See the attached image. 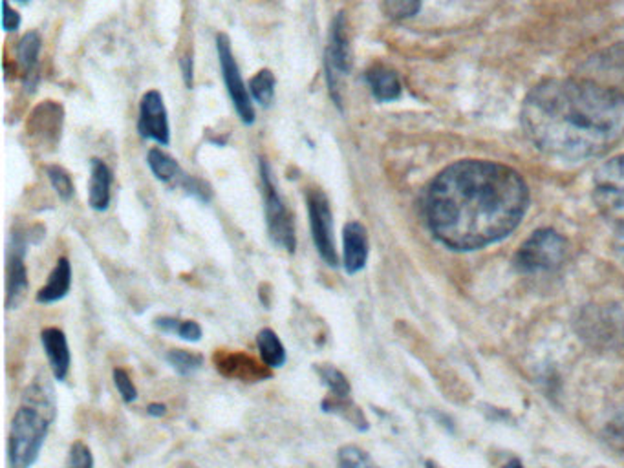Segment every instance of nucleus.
Segmentation results:
<instances>
[{
  "label": "nucleus",
  "instance_id": "20",
  "mask_svg": "<svg viewBox=\"0 0 624 468\" xmlns=\"http://www.w3.org/2000/svg\"><path fill=\"white\" fill-rule=\"evenodd\" d=\"M147 163L152 171V174L160 181H173L176 178H182V171L176 160H173L169 154H165L160 148H150L147 154Z\"/></svg>",
  "mask_w": 624,
  "mask_h": 468
},
{
  "label": "nucleus",
  "instance_id": "12",
  "mask_svg": "<svg viewBox=\"0 0 624 468\" xmlns=\"http://www.w3.org/2000/svg\"><path fill=\"white\" fill-rule=\"evenodd\" d=\"M138 128L143 137H148L158 145L167 146L171 143L169 114L165 109L164 97L158 90H150L141 97Z\"/></svg>",
  "mask_w": 624,
  "mask_h": 468
},
{
  "label": "nucleus",
  "instance_id": "15",
  "mask_svg": "<svg viewBox=\"0 0 624 468\" xmlns=\"http://www.w3.org/2000/svg\"><path fill=\"white\" fill-rule=\"evenodd\" d=\"M13 240H15V245L10 252V262H8V295H6L8 309H15L21 304L28 287V275L24 266L26 242L21 238V234H15Z\"/></svg>",
  "mask_w": 624,
  "mask_h": 468
},
{
  "label": "nucleus",
  "instance_id": "10",
  "mask_svg": "<svg viewBox=\"0 0 624 468\" xmlns=\"http://www.w3.org/2000/svg\"><path fill=\"white\" fill-rule=\"evenodd\" d=\"M217 51H218L222 77H224L227 93L233 101V107H235L238 118L242 119L244 125H253L254 123V109H253V102H251V95H249V90L245 88L240 68H238L236 59L233 56L231 40L226 33L217 35Z\"/></svg>",
  "mask_w": 624,
  "mask_h": 468
},
{
  "label": "nucleus",
  "instance_id": "14",
  "mask_svg": "<svg viewBox=\"0 0 624 468\" xmlns=\"http://www.w3.org/2000/svg\"><path fill=\"white\" fill-rule=\"evenodd\" d=\"M40 342L48 357L51 374H54L56 381L63 383L68 377L70 364H72L70 348H68L65 331H61L59 328H46L40 331Z\"/></svg>",
  "mask_w": 624,
  "mask_h": 468
},
{
  "label": "nucleus",
  "instance_id": "26",
  "mask_svg": "<svg viewBox=\"0 0 624 468\" xmlns=\"http://www.w3.org/2000/svg\"><path fill=\"white\" fill-rule=\"evenodd\" d=\"M339 468H379L376 461L355 445H344L337 452Z\"/></svg>",
  "mask_w": 624,
  "mask_h": 468
},
{
  "label": "nucleus",
  "instance_id": "34",
  "mask_svg": "<svg viewBox=\"0 0 624 468\" xmlns=\"http://www.w3.org/2000/svg\"><path fill=\"white\" fill-rule=\"evenodd\" d=\"M180 322H182V321L173 319V317H160V319H156V321H154V326L158 328L160 331H164V333H173V335H176Z\"/></svg>",
  "mask_w": 624,
  "mask_h": 468
},
{
  "label": "nucleus",
  "instance_id": "25",
  "mask_svg": "<svg viewBox=\"0 0 624 468\" xmlns=\"http://www.w3.org/2000/svg\"><path fill=\"white\" fill-rule=\"evenodd\" d=\"M167 362L171 364V368L178 375L189 377V375H194L203 366V357L200 353H192L187 349H171L167 353Z\"/></svg>",
  "mask_w": 624,
  "mask_h": 468
},
{
  "label": "nucleus",
  "instance_id": "29",
  "mask_svg": "<svg viewBox=\"0 0 624 468\" xmlns=\"http://www.w3.org/2000/svg\"><path fill=\"white\" fill-rule=\"evenodd\" d=\"M67 468H94L92 450L83 441L72 443V446L68 450Z\"/></svg>",
  "mask_w": 624,
  "mask_h": 468
},
{
  "label": "nucleus",
  "instance_id": "16",
  "mask_svg": "<svg viewBox=\"0 0 624 468\" xmlns=\"http://www.w3.org/2000/svg\"><path fill=\"white\" fill-rule=\"evenodd\" d=\"M112 172L101 160L90 162V183H88V205L94 211H107L111 205Z\"/></svg>",
  "mask_w": 624,
  "mask_h": 468
},
{
  "label": "nucleus",
  "instance_id": "36",
  "mask_svg": "<svg viewBox=\"0 0 624 468\" xmlns=\"http://www.w3.org/2000/svg\"><path fill=\"white\" fill-rule=\"evenodd\" d=\"M147 413L152 415V418H164V415L167 413V406L162 402H150L147 406Z\"/></svg>",
  "mask_w": 624,
  "mask_h": 468
},
{
  "label": "nucleus",
  "instance_id": "5",
  "mask_svg": "<svg viewBox=\"0 0 624 468\" xmlns=\"http://www.w3.org/2000/svg\"><path fill=\"white\" fill-rule=\"evenodd\" d=\"M260 180H263V196H264V213H266V224L272 242L284 249L286 252H295L297 249V236H295V224L293 216L288 211L286 203L282 201L277 185L273 181V172L268 165V162H260Z\"/></svg>",
  "mask_w": 624,
  "mask_h": 468
},
{
  "label": "nucleus",
  "instance_id": "35",
  "mask_svg": "<svg viewBox=\"0 0 624 468\" xmlns=\"http://www.w3.org/2000/svg\"><path fill=\"white\" fill-rule=\"evenodd\" d=\"M182 70H183V79H185V84L189 88H192V57H183L182 59Z\"/></svg>",
  "mask_w": 624,
  "mask_h": 468
},
{
  "label": "nucleus",
  "instance_id": "18",
  "mask_svg": "<svg viewBox=\"0 0 624 468\" xmlns=\"http://www.w3.org/2000/svg\"><path fill=\"white\" fill-rule=\"evenodd\" d=\"M365 77L378 101L390 102L401 95V83L394 70L387 66H374L367 72Z\"/></svg>",
  "mask_w": 624,
  "mask_h": 468
},
{
  "label": "nucleus",
  "instance_id": "27",
  "mask_svg": "<svg viewBox=\"0 0 624 468\" xmlns=\"http://www.w3.org/2000/svg\"><path fill=\"white\" fill-rule=\"evenodd\" d=\"M46 174H48V180L51 183V187H54V190L58 192V196L65 201H68L74 192H76V187H74V181L70 178V174L59 167V165H49L46 167Z\"/></svg>",
  "mask_w": 624,
  "mask_h": 468
},
{
  "label": "nucleus",
  "instance_id": "3",
  "mask_svg": "<svg viewBox=\"0 0 624 468\" xmlns=\"http://www.w3.org/2000/svg\"><path fill=\"white\" fill-rule=\"evenodd\" d=\"M54 419V388L46 377H37L28 386L22 404L13 415L8 439L10 468H30L35 464Z\"/></svg>",
  "mask_w": 624,
  "mask_h": 468
},
{
  "label": "nucleus",
  "instance_id": "17",
  "mask_svg": "<svg viewBox=\"0 0 624 468\" xmlns=\"http://www.w3.org/2000/svg\"><path fill=\"white\" fill-rule=\"evenodd\" d=\"M72 287V266L68 258H59L54 271L49 273L44 287L39 289L35 300L39 304H56L63 300Z\"/></svg>",
  "mask_w": 624,
  "mask_h": 468
},
{
  "label": "nucleus",
  "instance_id": "6",
  "mask_svg": "<svg viewBox=\"0 0 624 468\" xmlns=\"http://www.w3.org/2000/svg\"><path fill=\"white\" fill-rule=\"evenodd\" d=\"M577 330L595 348H620L624 344V313L617 307H586Z\"/></svg>",
  "mask_w": 624,
  "mask_h": 468
},
{
  "label": "nucleus",
  "instance_id": "19",
  "mask_svg": "<svg viewBox=\"0 0 624 468\" xmlns=\"http://www.w3.org/2000/svg\"><path fill=\"white\" fill-rule=\"evenodd\" d=\"M256 348L260 357H263V362L266 364L268 368H282L286 364V348L282 344V340L279 339V335L272 330V328H264L260 330L256 335Z\"/></svg>",
  "mask_w": 624,
  "mask_h": 468
},
{
  "label": "nucleus",
  "instance_id": "8",
  "mask_svg": "<svg viewBox=\"0 0 624 468\" xmlns=\"http://www.w3.org/2000/svg\"><path fill=\"white\" fill-rule=\"evenodd\" d=\"M577 77L624 97V42H615L597 51L581 66Z\"/></svg>",
  "mask_w": 624,
  "mask_h": 468
},
{
  "label": "nucleus",
  "instance_id": "33",
  "mask_svg": "<svg viewBox=\"0 0 624 468\" xmlns=\"http://www.w3.org/2000/svg\"><path fill=\"white\" fill-rule=\"evenodd\" d=\"M3 28H4V31H15V30H19V26H21V15H19V12H15L12 6H10V3H8V0H3Z\"/></svg>",
  "mask_w": 624,
  "mask_h": 468
},
{
  "label": "nucleus",
  "instance_id": "37",
  "mask_svg": "<svg viewBox=\"0 0 624 468\" xmlns=\"http://www.w3.org/2000/svg\"><path fill=\"white\" fill-rule=\"evenodd\" d=\"M504 468H524V464L522 463H520L518 459H511Z\"/></svg>",
  "mask_w": 624,
  "mask_h": 468
},
{
  "label": "nucleus",
  "instance_id": "13",
  "mask_svg": "<svg viewBox=\"0 0 624 468\" xmlns=\"http://www.w3.org/2000/svg\"><path fill=\"white\" fill-rule=\"evenodd\" d=\"M369 262V233L359 222H348L343 229V266L348 275H357Z\"/></svg>",
  "mask_w": 624,
  "mask_h": 468
},
{
  "label": "nucleus",
  "instance_id": "2",
  "mask_svg": "<svg viewBox=\"0 0 624 468\" xmlns=\"http://www.w3.org/2000/svg\"><path fill=\"white\" fill-rule=\"evenodd\" d=\"M522 127L551 158L581 162L604 154L624 134V97L584 79H548L522 105Z\"/></svg>",
  "mask_w": 624,
  "mask_h": 468
},
{
  "label": "nucleus",
  "instance_id": "1",
  "mask_svg": "<svg viewBox=\"0 0 624 468\" xmlns=\"http://www.w3.org/2000/svg\"><path fill=\"white\" fill-rule=\"evenodd\" d=\"M530 203L526 181L516 171L465 160L441 171L427 190L425 213L432 234L450 249L491 245L516 229Z\"/></svg>",
  "mask_w": 624,
  "mask_h": 468
},
{
  "label": "nucleus",
  "instance_id": "23",
  "mask_svg": "<svg viewBox=\"0 0 624 468\" xmlns=\"http://www.w3.org/2000/svg\"><path fill=\"white\" fill-rule=\"evenodd\" d=\"M275 83L277 81H275L273 72L264 68L249 81V92L254 97V101L260 102V105L272 107V102L275 99Z\"/></svg>",
  "mask_w": 624,
  "mask_h": 468
},
{
  "label": "nucleus",
  "instance_id": "7",
  "mask_svg": "<svg viewBox=\"0 0 624 468\" xmlns=\"http://www.w3.org/2000/svg\"><path fill=\"white\" fill-rule=\"evenodd\" d=\"M593 199L608 220L624 227V155L611 158L597 171Z\"/></svg>",
  "mask_w": 624,
  "mask_h": 468
},
{
  "label": "nucleus",
  "instance_id": "21",
  "mask_svg": "<svg viewBox=\"0 0 624 468\" xmlns=\"http://www.w3.org/2000/svg\"><path fill=\"white\" fill-rule=\"evenodd\" d=\"M321 408L328 413H335V415H341L343 419L350 421L353 427H357L359 430H367L369 428V423L365 419V415H362V411L350 402V399H339V397H328L321 402Z\"/></svg>",
  "mask_w": 624,
  "mask_h": 468
},
{
  "label": "nucleus",
  "instance_id": "39",
  "mask_svg": "<svg viewBox=\"0 0 624 468\" xmlns=\"http://www.w3.org/2000/svg\"><path fill=\"white\" fill-rule=\"evenodd\" d=\"M21 3H28V0H21Z\"/></svg>",
  "mask_w": 624,
  "mask_h": 468
},
{
  "label": "nucleus",
  "instance_id": "28",
  "mask_svg": "<svg viewBox=\"0 0 624 468\" xmlns=\"http://www.w3.org/2000/svg\"><path fill=\"white\" fill-rule=\"evenodd\" d=\"M385 13L394 21L414 17L422 8V0H381Z\"/></svg>",
  "mask_w": 624,
  "mask_h": 468
},
{
  "label": "nucleus",
  "instance_id": "24",
  "mask_svg": "<svg viewBox=\"0 0 624 468\" xmlns=\"http://www.w3.org/2000/svg\"><path fill=\"white\" fill-rule=\"evenodd\" d=\"M321 381L326 384V388L330 390L332 397H339V399H350L352 388L350 383L346 379V375L343 372H339L337 368H334L332 364H317L316 366Z\"/></svg>",
  "mask_w": 624,
  "mask_h": 468
},
{
  "label": "nucleus",
  "instance_id": "11",
  "mask_svg": "<svg viewBox=\"0 0 624 468\" xmlns=\"http://www.w3.org/2000/svg\"><path fill=\"white\" fill-rule=\"evenodd\" d=\"M325 68H326V81L330 86V93L335 101V105H341L339 77L346 75L352 68V46H350V37H348L346 17L343 12L337 13L334 22H332L330 44L326 49Z\"/></svg>",
  "mask_w": 624,
  "mask_h": 468
},
{
  "label": "nucleus",
  "instance_id": "22",
  "mask_svg": "<svg viewBox=\"0 0 624 468\" xmlns=\"http://www.w3.org/2000/svg\"><path fill=\"white\" fill-rule=\"evenodd\" d=\"M40 35L37 31H28L17 46V54H19V61L26 72V79H30L31 75H35L37 70V63H39V54H40Z\"/></svg>",
  "mask_w": 624,
  "mask_h": 468
},
{
  "label": "nucleus",
  "instance_id": "9",
  "mask_svg": "<svg viewBox=\"0 0 624 468\" xmlns=\"http://www.w3.org/2000/svg\"><path fill=\"white\" fill-rule=\"evenodd\" d=\"M306 207H308V218L311 227V238H314L319 256L323 258V262L326 266L337 268L339 254H337L335 236H334V215H332V207L326 194L319 189L308 190Z\"/></svg>",
  "mask_w": 624,
  "mask_h": 468
},
{
  "label": "nucleus",
  "instance_id": "31",
  "mask_svg": "<svg viewBox=\"0 0 624 468\" xmlns=\"http://www.w3.org/2000/svg\"><path fill=\"white\" fill-rule=\"evenodd\" d=\"M112 377H114V384H116L121 399L125 402H134L138 399V390H136L130 375L123 368H116L112 372Z\"/></svg>",
  "mask_w": 624,
  "mask_h": 468
},
{
  "label": "nucleus",
  "instance_id": "38",
  "mask_svg": "<svg viewBox=\"0 0 624 468\" xmlns=\"http://www.w3.org/2000/svg\"><path fill=\"white\" fill-rule=\"evenodd\" d=\"M427 468H438L436 464H432V463H427Z\"/></svg>",
  "mask_w": 624,
  "mask_h": 468
},
{
  "label": "nucleus",
  "instance_id": "32",
  "mask_svg": "<svg viewBox=\"0 0 624 468\" xmlns=\"http://www.w3.org/2000/svg\"><path fill=\"white\" fill-rule=\"evenodd\" d=\"M176 335L187 342H200L201 340V328L194 321H182Z\"/></svg>",
  "mask_w": 624,
  "mask_h": 468
},
{
  "label": "nucleus",
  "instance_id": "30",
  "mask_svg": "<svg viewBox=\"0 0 624 468\" xmlns=\"http://www.w3.org/2000/svg\"><path fill=\"white\" fill-rule=\"evenodd\" d=\"M180 185H182V189H183L189 196H192V198H196V199H200V201H203V203H209L211 198H213L211 187L207 185L205 181L194 178V176H185V174H182Z\"/></svg>",
  "mask_w": 624,
  "mask_h": 468
},
{
  "label": "nucleus",
  "instance_id": "4",
  "mask_svg": "<svg viewBox=\"0 0 624 468\" xmlns=\"http://www.w3.org/2000/svg\"><path fill=\"white\" fill-rule=\"evenodd\" d=\"M566 240L553 229L533 233L514 254V266L520 273H548L564 262Z\"/></svg>",
  "mask_w": 624,
  "mask_h": 468
}]
</instances>
